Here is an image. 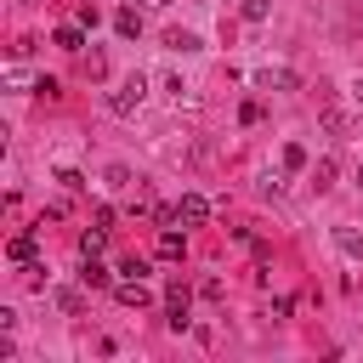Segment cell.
I'll return each mask as SVG.
<instances>
[{"label": "cell", "mask_w": 363, "mask_h": 363, "mask_svg": "<svg viewBox=\"0 0 363 363\" xmlns=\"http://www.w3.org/2000/svg\"><path fill=\"white\" fill-rule=\"evenodd\" d=\"M51 40H57L62 51H79V45H85V34H79V23H62V28L51 34Z\"/></svg>", "instance_id": "11"}, {"label": "cell", "mask_w": 363, "mask_h": 363, "mask_svg": "<svg viewBox=\"0 0 363 363\" xmlns=\"http://www.w3.org/2000/svg\"><path fill=\"white\" fill-rule=\"evenodd\" d=\"M357 187H363V164H357Z\"/></svg>", "instance_id": "22"}, {"label": "cell", "mask_w": 363, "mask_h": 363, "mask_svg": "<svg viewBox=\"0 0 363 363\" xmlns=\"http://www.w3.org/2000/svg\"><path fill=\"white\" fill-rule=\"evenodd\" d=\"M329 176H335V164H329V159H318V170H312V182H318V193L329 187Z\"/></svg>", "instance_id": "16"}, {"label": "cell", "mask_w": 363, "mask_h": 363, "mask_svg": "<svg viewBox=\"0 0 363 363\" xmlns=\"http://www.w3.org/2000/svg\"><path fill=\"white\" fill-rule=\"evenodd\" d=\"M352 96H357V102H363V85H352Z\"/></svg>", "instance_id": "20"}, {"label": "cell", "mask_w": 363, "mask_h": 363, "mask_svg": "<svg viewBox=\"0 0 363 363\" xmlns=\"http://www.w3.org/2000/svg\"><path fill=\"white\" fill-rule=\"evenodd\" d=\"M159 255H164V261H182V255H187V238H182L176 227H164V233H159Z\"/></svg>", "instance_id": "8"}, {"label": "cell", "mask_w": 363, "mask_h": 363, "mask_svg": "<svg viewBox=\"0 0 363 363\" xmlns=\"http://www.w3.org/2000/svg\"><path fill=\"white\" fill-rule=\"evenodd\" d=\"M142 6H170V0H142Z\"/></svg>", "instance_id": "21"}, {"label": "cell", "mask_w": 363, "mask_h": 363, "mask_svg": "<svg viewBox=\"0 0 363 363\" xmlns=\"http://www.w3.org/2000/svg\"><path fill=\"white\" fill-rule=\"evenodd\" d=\"M85 74H91V79H102V74H108V62H102V51H91V57H85Z\"/></svg>", "instance_id": "14"}, {"label": "cell", "mask_w": 363, "mask_h": 363, "mask_svg": "<svg viewBox=\"0 0 363 363\" xmlns=\"http://www.w3.org/2000/svg\"><path fill=\"white\" fill-rule=\"evenodd\" d=\"M142 96H147V79H142V74H130V79H125V85H119V91L108 96V108H113V113H130V108H136Z\"/></svg>", "instance_id": "2"}, {"label": "cell", "mask_w": 363, "mask_h": 363, "mask_svg": "<svg viewBox=\"0 0 363 363\" xmlns=\"http://www.w3.org/2000/svg\"><path fill=\"white\" fill-rule=\"evenodd\" d=\"M6 255H11L17 267H28V261H34V233H17V238L6 244Z\"/></svg>", "instance_id": "9"}, {"label": "cell", "mask_w": 363, "mask_h": 363, "mask_svg": "<svg viewBox=\"0 0 363 363\" xmlns=\"http://www.w3.org/2000/svg\"><path fill=\"white\" fill-rule=\"evenodd\" d=\"M335 250H340L346 261H363V233H357V227H335Z\"/></svg>", "instance_id": "6"}, {"label": "cell", "mask_w": 363, "mask_h": 363, "mask_svg": "<svg viewBox=\"0 0 363 363\" xmlns=\"http://www.w3.org/2000/svg\"><path fill=\"white\" fill-rule=\"evenodd\" d=\"M284 170H306V147L301 142H284Z\"/></svg>", "instance_id": "13"}, {"label": "cell", "mask_w": 363, "mask_h": 363, "mask_svg": "<svg viewBox=\"0 0 363 363\" xmlns=\"http://www.w3.org/2000/svg\"><path fill=\"white\" fill-rule=\"evenodd\" d=\"M102 250H108V227H85L79 233V261L85 255H102Z\"/></svg>", "instance_id": "7"}, {"label": "cell", "mask_w": 363, "mask_h": 363, "mask_svg": "<svg viewBox=\"0 0 363 363\" xmlns=\"http://www.w3.org/2000/svg\"><path fill=\"white\" fill-rule=\"evenodd\" d=\"M164 45H170V51H199V34H187V28H170V34H164Z\"/></svg>", "instance_id": "12"}, {"label": "cell", "mask_w": 363, "mask_h": 363, "mask_svg": "<svg viewBox=\"0 0 363 363\" xmlns=\"http://www.w3.org/2000/svg\"><path fill=\"white\" fill-rule=\"evenodd\" d=\"M79 284H85V289H113V272H108L96 255H85V267H79Z\"/></svg>", "instance_id": "4"}, {"label": "cell", "mask_w": 363, "mask_h": 363, "mask_svg": "<svg viewBox=\"0 0 363 363\" xmlns=\"http://www.w3.org/2000/svg\"><path fill=\"white\" fill-rule=\"evenodd\" d=\"M244 17H250V23H261V17H267V0H244Z\"/></svg>", "instance_id": "19"}, {"label": "cell", "mask_w": 363, "mask_h": 363, "mask_svg": "<svg viewBox=\"0 0 363 363\" xmlns=\"http://www.w3.org/2000/svg\"><path fill=\"white\" fill-rule=\"evenodd\" d=\"M176 221H182V227H204V221H210V199H204V193H182V199H176Z\"/></svg>", "instance_id": "1"}, {"label": "cell", "mask_w": 363, "mask_h": 363, "mask_svg": "<svg viewBox=\"0 0 363 363\" xmlns=\"http://www.w3.org/2000/svg\"><path fill=\"white\" fill-rule=\"evenodd\" d=\"M113 295H119V306H147V301H153V289H147L142 278H125V284H113Z\"/></svg>", "instance_id": "5"}, {"label": "cell", "mask_w": 363, "mask_h": 363, "mask_svg": "<svg viewBox=\"0 0 363 363\" xmlns=\"http://www.w3.org/2000/svg\"><path fill=\"white\" fill-rule=\"evenodd\" d=\"M113 28H119L125 40H136V34H142V17H136V11L125 6V11H113Z\"/></svg>", "instance_id": "10"}, {"label": "cell", "mask_w": 363, "mask_h": 363, "mask_svg": "<svg viewBox=\"0 0 363 363\" xmlns=\"http://www.w3.org/2000/svg\"><path fill=\"white\" fill-rule=\"evenodd\" d=\"M187 306H193L187 284H170V289H164V312H170V329H187Z\"/></svg>", "instance_id": "3"}, {"label": "cell", "mask_w": 363, "mask_h": 363, "mask_svg": "<svg viewBox=\"0 0 363 363\" xmlns=\"http://www.w3.org/2000/svg\"><path fill=\"white\" fill-rule=\"evenodd\" d=\"M323 125H329V130L340 136V130H346V113H340V108H323Z\"/></svg>", "instance_id": "15"}, {"label": "cell", "mask_w": 363, "mask_h": 363, "mask_svg": "<svg viewBox=\"0 0 363 363\" xmlns=\"http://www.w3.org/2000/svg\"><path fill=\"white\" fill-rule=\"evenodd\" d=\"M57 182H62L68 193H79V187H85V176H79V170H57Z\"/></svg>", "instance_id": "17"}, {"label": "cell", "mask_w": 363, "mask_h": 363, "mask_svg": "<svg viewBox=\"0 0 363 363\" xmlns=\"http://www.w3.org/2000/svg\"><path fill=\"white\" fill-rule=\"evenodd\" d=\"M57 306L62 312H79V289H57Z\"/></svg>", "instance_id": "18"}]
</instances>
